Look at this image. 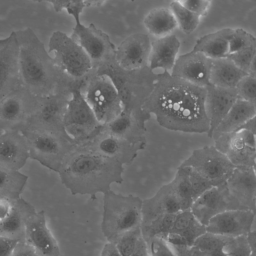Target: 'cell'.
<instances>
[{
    "mask_svg": "<svg viewBox=\"0 0 256 256\" xmlns=\"http://www.w3.org/2000/svg\"><path fill=\"white\" fill-rule=\"evenodd\" d=\"M206 88L172 76L157 74L154 88L143 105L148 114L168 130L190 133H208L210 123L204 106Z\"/></svg>",
    "mask_w": 256,
    "mask_h": 256,
    "instance_id": "obj_1",
    "label": "cell"
},
{
    "mask_svg": "<svg viewBox=\"0 0 256 256\" xmlns=\"http://www.w3.org/2000/svg\"><path fill=\"white\" fill-rule=\"evenodd\" d=\"M124 166L80 146L64 160L58 172L62 184L72 195H88L95 200L111 189L113 184L123 182Z\"/></svg>",
    "mask_w": 256,
    "mask_h": 256,
    "instance_id": "obj_2",
    "label": "cell"
},
{
    "mask_svg": "<svg viewBox=\"0 0 256 256\" xmlns=\"http://www.w3.org/2000/svg\"><path fill=\"white\" fill-rule=\"evenodd\" d=\"M22 86L36 96L71 90L76 82L55 64L43 42L30 28L16 31Z\"/></svg>",
    "mask_w": 256,
    "mask_h": 256,
    "instance_id": "obj_3",
    "label": "cell"
},
{
    "mask_svg": "<svg viewBox=\"0 0 256 256\" xmlns=\"http://www.w3.org/2000/svg\"><path fill=\"white\" fill-rule=\"evenodd\" d=\"M97 75L108 77L115 87L122 105V110L131 114L139 123L146 127L151 115L142 106L154 88L156 74L148 66L128 70L113 62L96 69Z\"/></svg>",
    "mask_w": 256,
    "mask_h": 256,
    "instance_id": "obj_4",
    "label": "cell"
},
{
    "mask_svg": "<svg viewBox=\"0 0 256 256\" xmlns=\"http://www.w3.org/2000/svg\"><path fill=\"white\" fill-rule=\"evenodd\" d=\"M87 0H56L54 8L58 12L66 10L72 16L75 24L70 36L84 50L91 60L94 70L114 60L116 46L109 36L94 24L85 26L81 22L80 14L88 8Z\"/></svg>",
    "mask_w": 256,
    "mask_h": 256,
    "instance_id": "obj_5",
    "label": "cell"
},
{
    "mask_svg": "<svg viewBox=\"0 0 256 256\" xmlns=\"http://www.w3.org/2000/svg\"><path fill=\"white\" fill-rule=\"evenodd\" d=\"M142 200L132 194L124 195L112 190L104 194L102 232L108 242L121 234L140 226Z\"/></svg>",
    "mask_w": 256,
    "mask_h": 256,
    "instance_id": "obj_6",
    "label": "cell"
},
{
    "mask_svg": "<svg viewBox=\"0 0 256 256\" xmlns=\"http://www.w3.org/2000/svg\"><path fill=\"white\" fill-rule=\"evenodd\" d=\"M29 157L58 172L66 156L76 146L72 139L50 131L24 128Z\"/></svg>",
    "mask_w": 256,
    "mask_h": 256,
    "instance_id": "obj_7",
    "label": "cell"
},
{
    "mask_svg": "<svg viewBox=\"0 0 256 256\" xmlns=\"http://www.w3.org/2000/svg\"><path fill=\"white\" fill-rule=\"evenodd\" d=\"M86 80L77 82L71 90L64 118V126L76 146L96 135L102 126L86 101L82 92Z\"/></svg>",
    "mask_w": 256,
    "mask_h": 256,
    "instance_id": "obj_8",
    "label": "cell"
},
{
    "mask_svg": "<svg viewBox=\"0 0 256 256\" xmlns=\"http://www.w3.org/2000/svg\"><path fill=\"white\" fill-rule=\"evenodd\" d=\"M53 52L52 58L56 66L74 80L86 79L94 71L89 56L70 36L57 30L49 40L48 51Z\"/></svg>",
    "mask_w": 256,
    "mask_h": 256,
    "instance_id": "obj_9",
    "label": "cell"
},
{
    "mask_svg": "<svg viewBox=\"0 0 256 256\" xmlns=\"http://www.w3.org/2000/svg\"><path fill=\"white\" fill-rule=\"evenodd\" d=\"M83 94L98 122L106 124L122 112V105L118 92L104 76L97 75L94 70L86 79Z\"/></svg>",
    "mask_w": 256,
    "mask_h": 256,
    "instance_id": "obj_10",
    "label": "cell"
},
{
    "mask_svg": "<svg viewBox=\"0 0 256 256\" xmlns=\"http://www.w3.org/2000/svg\"><path fill=\"white\" fill-rule=\"evenodd\" d=\"M70 96L71 90H63L50 95L36 96V108L22 129L50 131L72 139L66 132L63 124Z\"/></svg>",
    "mask_w": 256,
    "mask_h": 256,
    "instance_id": "obj_11",
    "label": "cell"
},
{
    "mask_svg": "<svg viewBox=\"0 0 256 256\" xmlns=\"http://www.w3.org/2000/svg\"><path fill=\"white\" fill-rule=\"evenodd\" d=\"M179 166L192 168L213 186L225 184L236 168L214 146H206L194 150Z\"/></svg>",
    "mask_w": 256,
    "mask_h": 256,
    "instance_id": "obj_12",
    "label": "cell"
},
{
    "mask_svg": "<svg viewBox=\"0 0 256 256\" xmlns=\"http://www.w3.org/2000/svg\"><path fill=\"white\" fill-rule=\"evenodd\" d=\"M36 104V96L22 86L0 100V131L20 130Z\"/></svg>",
    "mask_w": 256,
    "mask_h": 256,
    "instance_id": "obj_13",
    "label": "cell"
},
{
    "mask_svg": "<svg viewBox=\"0 0 256 256\" xmlns=\"http://www.w3.org/2000/svg\"><path fill=\"white\" fill-rule=\"evenodd\" d=\"M215 148L236 166L256 168V134L240 130L222 134L214 140Z\"/></svg>",
    "mask_w": 256,
    "mask_h": 256,
    "instance_id": "obj_14",
    "label": "cell"
},
{
    "mask_svg": "<svg viewBox=\"0 0 256 256\" xmlns=\"http://www.w3.org/2000/svg\"><path fill=\"white\" fill-rule=\"evenodd\" d=\"M102 156L114 160L123 166L130 164L146 144H134L110 134L100 132L79 145Z\"/></svg>",
    "mask_w": 256,
    "mask_h": 256,
    "instance_id": "obj_15",
    "label": "cell"
},
{
    "mask_svg": "<svg viewBox=\"0 0 256 256\" xmlns=\"http://www.w3.org/2000/svg\"><path fill=\"white\" fill-rule=\"evenodd\" d=\"M234 210L244 209L232 196L226 182L206 191L194 201L190 208L197 220L205 226L214 216Z\"/></svg>",
    "mask_w": 256,
    "mask_h": 256,
    "instance_id": "obj_16",
    "label": "cell"
},
{
    "mask_svg": "<svg viewBox=\"0 0 256 256\" xmlns=\"http://www.w3.org/2000/svg\"><path fill=\"white\" fill-rule=\"evenodd\" d=\"M256 212L248 210H234L212 217L206 226V231L226 238L246 236L256 228Z\"/></svg>",
    "mask_w": 256,
    "mask_h": 256,
    "instance_id": "obj_17",
    "label": "cell"
},
{
    "mask_svg": "<svg viewBox=\"0 0 256 256\" xmlns=\"http://www.w3.org/2000/svg\"><path fill=\"white\" fill-rule=\"evenodd\" d=\"M152 41L144 33L132 34L116 47L114 60L122 68L132 70L148 66Z\"/></svg>",
    "mask_w": 256,
    "mask_h": 256,
    "instance_id": "obj_18",
    "label": "cell"
},
{
    "mask_svg": "<svg viewBox=\"0 0 256 256\" xmlns=\"http://www.w3.org/2000/svg\"><path fill=\"white\" fill-rule=\"evenodd\" d=\"M212 60L192 50L178 56L170 74L192 84L206 88L210 85Z\"/></svg>",
    "mask_w": 256,
    "mask_h": 256,
    "instance_id": "obj_19",
    "label": "cell"
},
{
    "mask_svg": "<svg viewBox=\"0 0 256 256\" xmlns=\"http://www.w3.org/2000/svg\"><path fill=\"white\" fill-rule=\"evenodd\" d=\"M24 240L38 256H60L58 242L46 224L45 212H36L27 220Z\"/></svg>",
    "mask_w": 256,
    "mask_h": 256,
    "instance_id": "obj_20",
    "label": "cell"
},
{
    "mask_svg": "<svg viewBox=\"0 0 256 256\" xmlns=\"http://www.w3.org/2000/svg\"><path fill=\"white\" fill-rule=\"evenodd\" d=\"M22 86L19 66V46L15 32L0 50V100Z\"/></svg>",
    "mask_w": 256,
    "mask_h": 256,
    "instance_id": "obj_21",
    "label": "cell"
},
{
    "mask_svg": "<svg viewBox=\"0 0 256 256\" xmlns=\"http://www.w3.org/2000/svg\"><path fill=\"white\" fill-rule=\"evenodd\" d=\"M226 184L232 196L243 209L256 212V168L236 166Z\"/></svg>",
    "mask_w": 256,
    "mask_h": 256,
    "instance_id": "obj_22",
    "label": "cell"
},
{
    "mask_svg": "<svg viewBox=\"0 0 256 256\" xmlns=\"http://www.w3.org/2000/svg\"><path fill=\"white\" fill-rule=\"evenodd\" d=\"M204 106L209 123L208 136L212 134L238 98L235 88L210 85L206 88Z\"/></svg>",
    "mask_w": 256,
    "mask_h": 256,
    "instance_id": "obj_23",
    "label": "cell"
},
{
    "mask_svg": "<svg viewBox=\"0 0 256 256\" xmlns=\"http://www.w3.org/2000/svg\"><path fill=\"white\" fill-rule=\"evenodd\" d=\"M29 158L26 140L20 131L0 133V166L20 170Z\"/></svg>",
    "mask_w": 256,
    "mask_h": 256,
    "instance_id": "obj_24",
    "label": "cell"
},
{
    "mask_svg": "<svg viewBox=\"0 0 256 256\" xmlns=\"http://www.w3.org/2000/svg\"><path fill=\"white\" fill-rule=\"evenodd\" d=\"M182 211L170 182L162 186L152 197L142 200L140 226L166 214Z\"/></svg>",
    "mask_w": 256,
    "mask_h": 256,
    "instance_id": "obj_25",
    "label": "cell"
},
{
    "mask_svg": "<svg viewBox=\"0 0 256 256\" xmlns=\"http://www.w3.org/2000/svg\"><path fill=\"white\" fill-rule=\"evenodd\" d=\"M206 232V226L197 220L190 209L182 210L176 214L167 241L170 244L191 246Z\"/></svg>",
    "mask_w": 256,
    "mask_h": 256,
    "instance_id": "obj_26",
    "label": "cell"
},
{
    "mask_svg": "<svg viewBox=\"0 0 256 256\" xmlns=\"http://www.w3.org/2000/svg\"><path fill=\"white\" fill-rule=\"evenodd\" d=\"M36 212L30 203L21 197L13 200L8 214L0 220V235L19 241L24 240L26 222Z\"/></svg>",
    "mask_w": 256,
    "mask_h": 256,
    "instance_id": "obj_27",
    "label": "cell"
},
{
    "mask_svg": "<svg viewBox=\"0 0 256 256\" xmlns=\"http://www.w3.org/2000/svg\"><path fill=\"white\" fill-rule=\"evenodd\" d=\"M146 127L130 113L122 110L110 122L102 124L100 131L134 144H146Z\"/></svg>",
    "mask_w": 256,
    "mask_h": 256,
    "instance_id": "obj_28",
    "label": "cell"
},
{
    "mask_svg": "<svg viewBox=\"0 0 256 256\" xmlns=\"http://www.w3.org/2000/svg\"><path fill=\"white\" fill-rule=\"evenodd\" d=\"M180 40L175 34H170L152 42L148 66L152 71L162 69L171 71L180 48Z\"/></svg>",
    "mask_w": 256,
    "mask_h": 256,
    "instance_id": "obj_29",
    "label": "cell"
},
{
    "mask_svg": "<svg viewBox=\"0 0 256 256\" xmlns=\"http://www.w3.org/2000/svg\"><path fill=\"white\" fill-rule=\"evenodd\" d=\"M256 116V104L238 98L212 132L214 140L219 136L236 131L248 120Z\"/></svg>",
    "mask_w": 256,
    "mask_h": 256,
    "instance_id": "obj_30",
    "label": "cell"
},
{
    "mask_svg": "<svg viewBox=\"0 0 256 256\" xmlns=\"http://www.w3.org/2000/svg\"><path fill=\"white\" fill-rule=\"evenodd\" d=\"M232 28H224L200 38L192 50L200 52L211 60L228 57V38Z\"/></svg>",
    "mask_w": 256,
    "mask_h": 256,
    "instance_id": "obj_31",
    "label": "cell"
},
{
    "mask_svg": "<svg viewBox=\"0 0 256 256\" xmlns=\"http://www.w3.org/2000/svg\"><path fill=\"white\" fill-rule=\"evenodd\" d=\"M247 74L228 57L212 60L210 84L218 87L235 88L240 80Z\"/></svg>",
    "mask_w": 256,
    "mask_h": 256,
    "instance_id": "obj_32",
    "label": "cell"
},
{
    "mask_svg": "<svg viewBox=\"0 0 256 256\" xmlns=\"http://www.w3.org/2000/svg\"><path fill=\"white\" fill-rule=\"evenodd\" d=\"M144 24L148 32L158 38L170 34L177 27L170 8L166 7L152 10L145 16Z\"/></svg>",
    "mask_w": 256,
    "mask_h": 256,
    "instance_id": "obj_33",
    "label": "cell"
},
{
    "mask_svg": "<svg viewBox=\"0 0 256 256\" xmlns=\"http://www.w3.org/2000/svg\"><path fill=\"white\" fill-rule=\"evenodd\" d=\"M28 180L20 170L0 166V198L13 200L20 198Z\"/></svg>",
    "mask_w": 256,
    "mask_h": 256,
    "instance_id": "obj_34",
    "label": "cell"
},
{
    "mask_svg": "<svg viewBox=\"0 0 256 256\" xmlns=\"http://www.w3.org/2000/svg\"><path fill=\"white\" fill-rule=\"evenodd\" d=\"M170 182L182 210L190 209L194 200L188 168L178 166L174 179Z\"/></svg>",
    "mask_w": 256,
    "mask_h": 256,
    "instance_id": "obj_35",
    "label": "cell"
},
{
    "mask_svg": "<svg viewBox=\"0 0 256 256\" xmlns=\"http://www.w3.org/2000/svg\"><path fill=\"white\" fill-rule=\"evenodd\" d=\"M170 8L177 26L184 34L192 33L198 27L200 18L186 8L180 0L172 1Z\"/></svg>",
    "mask_w": 256,
    "mask_h": 256,
    "instance_id": "obj_36",
    "label": "cell"
},
{
    "mask_svg": "<svg viewBox=\"0 0 256 256\" xmlns=\"http://www.w3.org/2000/svg\"><path fill=\"white\" fill-rule=\"evenodd\" d=\"M176 214H166L160 216L149 224L140 226L142 237L146 242L154 237L167 238L172 228Z\"/></svg>",
    "mask_w": 256,
    "mask_h": 256,
    "instance_id": "obj_37",
    "label": "cell"
},
{
    "mask_svg": "<svg viewBox=\"0 0 256 256\" xmlns=\"http://www.w3.org/2000/svg\"><path fill=\"white\" fill-rule=\"evenodd\" d=\"M142 237L140 226H138L121 234L113 243L122 256H130Z\"/></svg>",
    "mask_w": 256,
    "mask_h": 256,
    "instance_id": "obj_38",
    "label": "cell"
},
{
    "mask_svg": "<svg viewBox=\"0 0 256 256\" xmlns=\"http://www.w3.org/2000/svg\"><path fill=\"white\" fill-rule=\"evenodd\" d=\"M253 46H256V40L252 34L241 28L232 29L228 38V55Z\"/></svg>",
    "mask_w": 256,
    "mask_h": 256,
    "instance_id": "obj_39",
    "label": "cell"
},
{
    "mask_svg": "<svg viewBox=\"0 0 256 256\" xmlns=\"http://www.w3.org/2000/svg\"><path fill=\"white\" fill-rule=\"evenodd\" d=\"M228 238L206 232L194 242L192 246L198 250L207 252L224 250Z\"/></svg>",
    "mask_w": 256,
    "mask_h": 256,
    "instance_id": "obj_40",
    "label": "cell"
},
{
    "mask_svg": "<svg viewBox=\"0 0 256 256\" xmlns=\"http://www.w3.org/2000/svg\"><path fill=\"white\" fill-rule=\"evenodd\" d=\"M224 251L226 256H250L251 254L246 236L228 238Z\"/></svg>",
    "mask_w": 256,
    "mask_h": 256,
    "instance_id": "obj_41",
    "label": "cell"
},
{
    "mask_svg": "<svg viewBox=\"0 0 256 256\" xmlns=\"http://www.w3.org/2000/svg\"><path fill=\"white\" fill-rule=\"evenodd\" d=\"M235 90L238 98L256 104V77L245 76L236 84Z\"/></svg>",
    "mask_w": 256,
    "mask_h": 256,
    "instance_id": "obj_42",
    "label": "cell"
},
{
    "mask_svg": "<svg viewBox=\"0 0 256 256\" xmlns=\"http://www.w3.org/2000/svg\"><path fill=\"white\" fill-rule=\"evenodd\" d=\"M228 57L241 70L248 74L252 62L256 59V46H250L229 54Z\"/></svg>",
    "mask_w": 256,
    "mask_h": 256,
    "instance_id": "obj_43",
    "label": "cell"
},
{
    "mask_svg": "<svg viewBox=\"0 0 256 256\" xmlns=\"http://www.w3.org/2000/svg\"><path fill=\"white\" fill-rule=\"evenodd\" d=\"M146 242L149 256H176L170 244L165 239L154 237Z\"/></svg>",
    "mask_w": 256,
    "mask_h": 256,
    "instance_id": "obj_44",
    "label": "cell"
},
{
    "mask_svg": "<svg viewBox=\"0 0 256 256\" xmlns=\"http://www.w3.org/2000/svg\"><path fill=\"white\" fill-rule=\"evenodd\" d=\"M186 168L188 169L189 180L194 201L213 186L208 180L198 173L190 168Z\"/></svg>",
    "mask_w": 256,
    "mask_h": 256,
    "instance_id": "obj_45",
    "label": "cell"
},
{
    "mask_svg": "<svg viewBox=\"0 0 256 256\" xmlns=\"http://www.w3.org/2000/svg\"><path fill=\"white\" fill-rule=\"evenodd\" d=\"M176 256H226L223 250L214 252H202L192 246L170 244Z\"/></svg>",
    "mask_w": 256,
    "mask_h": 256,
    "instance_id": "obj_46",
    "label": "cell"
},
{
    "mask_svg": "<svg viewBox=\"0 0 256 256\" xmlns=\"http://www.w3.org/2000/svg\"><path fill=\"white\" fill-rule=\"evenodd\" d=\"M188 10L200 18L205 16L210 8L211 1L209 0H180Z\"/></svg>",
    "mask_w": 256,
    "mask_h": 256,
    "instance_id": "obj_47",
    "label": "cell"
},
{
    "mask_svg": "<svg viewBox=\"0 0 256 256\" xmlns=\"http://www.w3.org/2000/svg\"><path fill=\"white\" fill-rule=\"evenodd\" d=\"M20 241L0 235V256H11Z\"/></svg>",
    "mask_w": 256,
    "mask_h": 256,
    "instance_id": "obj_48",
    "label": "cell"
},
{
    "mask_svg": "<svg viewBox=\"0 0 256 256\" xmlns=\"http://www.w3.org/2000/svg\"><path fill=\"white\" fill-rule=\"evenodd\" d=\"M11 256H38V255L25 240H22L18 243Z\"/></svg>",
    "mask_w": 256,
    "mask_h": 256,
    "instance_id": "obj_49",
    "label": "cell"
},
{
    "mask_svg": "<svg viewBox=\"0 0 256 256\" xmlns=\"http://www.w3.org/2000/svg\"><path fill=\"white\" fill-rule=\"evenodd\" d=\"M12 201L6 198H0V220L8 214L12 206Z\"/></svg>",
    "mask_w": 256,
    "mask_h": 256,
    "instance_id": "obj_50",
    "label": "cell"
},
{
    "mask_svg": "<svg viewBox=\"0 0 256 256\" xmlns=\"http://www.w3.org/2000/svg\"><path fill=\"white\" fill-rule=\"evenodd\" d=\"M130 256H149L147 244L142 237L137 246Z\"/></svg>",
    "mask_w": 256,
    "mask_h": 256,
    "instance_id": "obj_51",
    "label": "cell"
},
{
    "mask_svg": "<svg viewBox=\"0 0 256 256\" xmlns=\"http://www.w3.org/2000/svg\"><path fill=\"white\" fill-rule=\"evenodd\" d=\"M100 256H122L114 244L108 242L104 246Z\"/></svg>",
    "mask_w": 256,
    "mask_h": 256,
    "instance_id": "obj_52",
    "label": "cell"
},
{
    "mask_svg": "<svg viewBox=\"0 0 256 256\" xmlns=\"http://www.w3.org/2000/svg\"><path fill=\"white\" fill-rule=\"evenodd\" d=\"M246 239L251 250V254H256V228L250 231L246 235Z\"/></svg>",
    "mask_w": 256,
    "mask_h": 256,
    "instance_id": "obj_53",
    "label": "cell"
},
{
    "mask_svg": "<svg viewBox=\"0 0 256 256\" xmlns=\"http://www.w3.org/2000/svg\"><path fill=\"white\" fill-rule=\"evenodd\" d=\"M9 40V36L4 38L0 39V50L7 44Z\"/></svg>",
    "mask_w": 256,
    "mask_h": 256,
    "instance_id": "obj_54",
    "label": "cell"
},
{
    "mask_svg": "<svg viewBox=\"0 0 256 256\" xmlns=\"http://www.w3.org/2000/svg\"><path fill=\"white\" fill-rule=\"evenodd\" d=\"M1 132H2L0 131V133Z\"/></svg>",
    "mask_w": 256,
    "mask_h": 256,
    "instance_id": "obj_55",
    "label": "cell"
}]
</instances>
